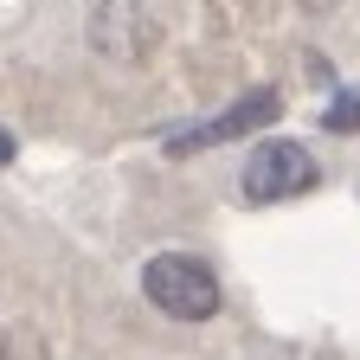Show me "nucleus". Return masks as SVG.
Masks as SVG:
<instances>
[{"mask_svg":"<svg viewBox=\"0 0 360 360\" xmlns=\"http://www.w3.org/2000/svg\"><path fill=\"white\" fill-rule=\"evenodd\" d=\"M142 290H148L155 309L174 315V322H206V315H219V277H212V264L193 257V251H161V257H148Z\"/></svg>","mask_w":360,"mask_h":360,"instance_id":"obj_1","label":"nucleus"},{"mask_svg":"<svg viewBox=\"0 0 360 360\" xmlns=\"http://www.w3.org/2000/svg\"><path fill=\"white\" fill-rule=\"evenodd\" d=\"M315 180H322V167H315V155L302 142H257L251 161H245V200L277 206V200L309 193Z\"/></svg>","mask_w":360,"mask_h":360,"instance_id":"obj_2","label":"nucleus"},{"mask_svg":"<svg viewBox=\"0 0 360 360\" xmlns=\"http://www.w3.org/2000/svg\"><path fill=\"white\" fill-rule=\"evenodd\" d=\"M277 110H283V97H277V90H245V97H238L232 110H219L212 122L167 135V148H174V155H193V148H206V142H232V135H251V129H264Z\"/></svg>","mask_w":360,"mask_h":360,"instance_id":"obj_3","label":"nucleus"},{"mask_svg":"<svg viewBox=\"0 0 360 360\" xmlns=\"http://www.w3.org/2000/svg\"><path fill=\"white\" fill-rule=\"evenodd\" d=\"M0 360H45V341L32 328H13V335H0Z\"/></svg>","mask_w":360,"mask_h":360,"instance_id":"obj_4","label":"nucleus"},{"mask_svg":"<svg viewBox=\"0 0 360 360\" xmlns=\"http://www.w3.org/2000/svg\"><path fill=\"white\" fill-rule=\"evenodd\" d=\"M322 122H328V129H341V135H347V129H360V97H335V110H328Z\"/></svg>","mask_w":360,"mask_h":360,"instance_id":"obj_5","label":"nucleus"},{"mask_svg":"<svg viewBox=\"0 0 360 360\" xmlns=\"http://www.w3.org/2000/svg\"><path fill=\"white\" fill-rule=\"evenodd\" d=\"M0 161H13V142H7V135H0Z\"/></svg>","mask_w":360,"mask_h":360,"instance_id":"obj_6","label":"nucleus"}]
</instances>
